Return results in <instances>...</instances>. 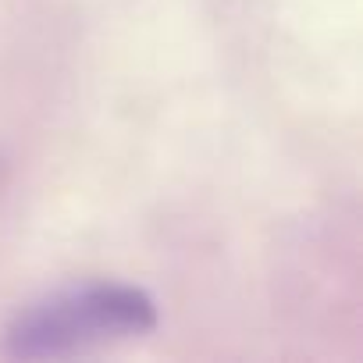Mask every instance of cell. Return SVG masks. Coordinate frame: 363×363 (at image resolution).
I'll return each mask as SVG.
<instances>
[{"label": "cell", "instance_id": "cell-1", "mask_svg": "<svg viewBox=\"0 0 363 363\" xmlns=\"http://www.w3.org/2000/svg\"><path fill=\"white\" fill-rule=\"evenodd\" d=\"M153 328H157V303L150 292L135 285L93 281V285L57 289L50 296L26 303L11 317L4 345L11 356L47 359L121 338H139Z\"/></svg>", "mask_w": 363, "mask_h": 363}]
</instances>
